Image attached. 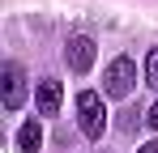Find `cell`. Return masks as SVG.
Wrapping results in <instances>:
<instances>
[{"mask_svg": "<svg viewBox=\"0 0 158 153\" xmlns=\"http://www.w3.org/2000/svg\"><path fill=\"white\" fill-rule=\"evenodd\" d=\"M141 153H158V140H150V145H141Z\"/></svg>", "mask_w": 158, "mask_h": 153, "instance_id": "cell-9", "label": "cell"}, {"mask_svg": "<svg viewBox=\"0 0 158 153\" xmlns=\"http://www.w3.org/2000/svg\"><path fill=\"white\" fill-rule=\"evenodd\" d=\"M39 145H43V128H39V119H26L17 128V149L22 153H39Z\"/></svg>", "mask_w": 158, "mask_h": 153, "instance_id": "cell-6", "label": "cell"}, {"mask_svg": "<svg viewBox=\"0 0 158 153\" xmlns=\"http://www.w3.org/2000/svg\"><path fill=\"white\" fill-rule=\"evenodd\" d=\"M60 98H64V89H60V81H39V89H34V102H39V115H56L60 111Z\"/></svg>", "mask_w": 158, "mask_h": 153, "instance_id": "cell-5", "label": "cell"}, {"mask_svg": "<svg viewBox=\"0 0 158 153\" xmlns=\"http://www.w3.org/2000/svg\"><path fill=\"white\" fill-rule=\"evenodd\" d=\"M77 124H81V132H85L90 140L103 136V128H107V106H103V98H98L94 89H81V94H77Z\"/></svg>", "mask_w": 158, "mask_h": 153, "instance_id": "cell-1", "label": "cell"}, {"mask_svg": "<svg viewBox=\"0 0 158 153\" xmlns=\"http://www.w3.org/2000/svg\"><path fill=\"white\" fill-rule=\"evenodd\" d=\"M145 119H150V128H154V132H158V102H154V106H150V115H145Z\"/></svg>", "mask_w": 158, "mask_h": 153, "instance_id": "cell-8", "label": "cell"}, {"mask_svg": "<svg viewBox=\"0 0 158 153\" xmlns=\"http://www.w3.org/2000/svg\"><path fill=\"white\" fill-rule=\"evenodd\" d=\"M132 85H137V64H132L128 55H120V60H111L103 73V89L111 94V98H128Z\"/></svg>", "mask_w": 158, "mask_h": 153, "instance_id": "cell-2", "label": "cell"}, {"mask_svg": "<svg viewBox=\"0 0 158 153\" xmlns=\"http://www.w3.org/2000/svg\"><path fill=\"white\" fill-rule=\"evenodd\" d=\"M94 38L90 34H73L69 38V47H64V60H69V68L73 73H90V64H94Z\"/></svg>", "mask_w": 158, "mask_h": 153, "instance_id": "cell-4", "label": "cell"}, {"mask_svg": "<svg viewBox=\"0 0 158 153\" xmlns=\"http://www.w3.org/2000/svg\"><path fill=\"white\" fill-rule=\"evenodd\" d=\"M145 81L158 89V47H150V55H145Z\"/></svg>", "mask_w": 158, "mask_h": 153, "instance_id": "cell-7", "label": "cell"}, {"mask_svg": "<svg viewBox=\"0 0 158 153\" xmlns=\"http://www.w3.org/2000/svg\"><path fill=\"white\" fill-rule=\"evenodd\" d=\"M0 102H4V111H17L26 102V73H22V64H4L0 68Z\"/></svg>", "mask_w": 158, "mask_h": 153, "instance_id": "cell-3", "label": "cell"}]
</instances>
